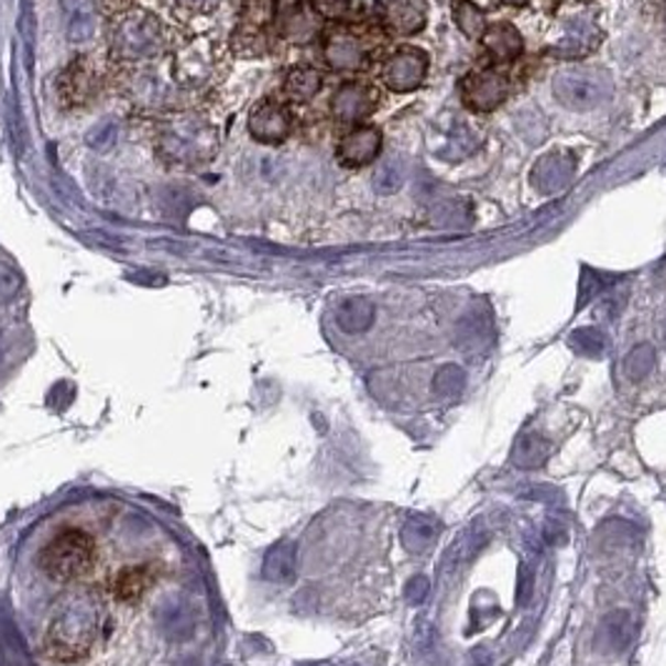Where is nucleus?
<instances>
[{
    "label": "nucleus",
    "mask_w": 666,
    "mask_h": 666,
    "mask_svg": "<svg viewBox=\"0 0 666 666\" xmlns=\"http://www.w3.org/2000/svg\"><path fill=\"white\" fill-rule=\"evenodd\" d=\"M45 666H159V609L176 583L171 546L98 514L58 518L33 554Z\"/></svg>",
    "instance_id": "1"
},
{
    "label": "nucleus",
    "mask_w": 666,
    "mask_h": 666,
    "mask_svg": "<svg viewBox=\"0 0 666 666\" xmlns=\"http://www.w3.org/2000/svg\"><path fill=\"white\" fill-rule=\"evenodd\" d=\"M221 131L200 111L176 108L156 123V156L173 168H198L216 159Z\"/></svg>",
    "instance_id": "2"
},
{
    "label": "nucleus",
    "mask_w": 666,
    "mask_h": 666,
    "mask_svg": "<svg viewBox=\"0 0 666 666\" xmlns=\"http://www.w3.org/2000/svg\"><path fill=\"white\" fill-rule=\"evenodd\" d=\"M168 48V33L156 13L141 6H125L108 21V58L118 66H141L161 58Z\"/></svg>",
    "instance_id": "3"
},
{
    "label": "nucleus",
    "mask_w": 666,
    "mask_h": 666,
    "mask_svg": "<svg viewBox=\"0 0 666 666\" xmlns=\"http://www.w3.org/2000/svg\"><path fill=\"white\" fill-rule=\"evenodd\" d=\"M226 53L221 45L208 35H190L181 41L173 51L171 73L173 86L181 90H206L211 88L223 73Z\"/></svg>",
    "instance_id": "4"
},
{
    "label": "nucleus",
    "mask_w": 666,
    "mask_h": 666,
    "mask_svg": "<svg viewBox=\"0 0 666 666\" xmlns=\"http://www.w3.org/2000/svg\"><path fill=\"white\" fill-rule=\"evenodd\" d=\"M554 98L571 111H591L614 96V78L597 66H571L554 76Z\"/></svg>",
    "instance_id": "5"
},
{
    "label": "nucleus",
    "mask_w": 666,
    "mask_h": 666,
    "mask_svg": "<svg viewBox=\"0 0 666 666\" xmlns=\"http://www.w3.org/2000/svg\"><path fill=\"white\" fill-rule=\"evenodd\" d=\"M103 88V68L98 66L94 56L73 58L58 78V94L63 106L86 108L94 103Z\"/></svg>",
    "instance_id": "6"
},
{
    "label": "nucleus",
    "mask_w": 666,
    "mask_h": 666,
    "mask_svg": "<svg viewBox=\"0 0 666 666\" xmlns=\"http://www.w3.org/2000/svg\"><path fill=\"white\" fill-rule=\"evenodd\" d=\"M123 78V96L131 100L135 108H141L145 113H168L176 111L173 106V90H181L178 86H168L159 73H153L149 68H139V70H125L121 73Z\"/></svg>",
    "instance_id": "7"
},
{
    "label": "nucleus",
    "mask_w": 666,
    "mask_h": 666,
    "mask_svg": "<svg viewBox=\"0 0 666 666\" xmlns=\"http://www.w3.org/2000/svg\"><path fill=\"white\" fill-rule=\"evenodd\" d=\"M294 131V113L279 98H263L251 108L249 113V133L259 143L279 145L284 143Z\"/></svg>",
    "instance_id": "8"
},
{
    "label": "nucleus",
    "mask_w": 666,
    "mask_h": 666,
    "mask_svg": "<svg viewBox=\"0 0 666 666\" xmlns=\"http://www.w3.org/2000/svg\"><path fill=\"white\" fill-rule=\"evenodd\" d=\"M426 73H428L426 53L422 48H414V45H404V48H398L394 56L383 63L381 80L383 86L394 90V94H412V90L424 84Z\"/></svg>",
    "instance_id": "9"
},
{
    "label": "nucleus",
    "mask_w": 666,
    "mask_h": 666,
    "mask_svg": "<svg viewBox=\"0 0 666 666\" xmlns=\"http://www.w3.org/2000/svg\"><path fill=\"white\" fill-rule=\"evenodd\" d=\"M324 61L336 73H356L369 63V51L359 35L346 29L324 33Z\"/></svg>",
    "instance_id": "10"
},
{
    "label": "nucleus",
    "mask_w": 666,
    "mask_h": 666,
    "mask_svg": "<svg viewBox=\"0 0 666 666\" xmlns=\"http://www.w3.org/2000/svg\"><path fill=\"white\" fill-rule=\"evenodd\" d=\"M379 94L361 80H346L331 96V116L341 123H361L376 111Z\"/></svg>",
    "instance_id": "11"
},
{
    "label": "nucleus",
    "mask_w": 666,
    "mask_h": 666,
    "mask_svg": "<svg viewBox=\"0 0 666 666\" xmlns=\"http://www.w3.org/2000/svg\"><path fill=\"white\" fill-rule=\"evenodd\" d=\"M509 96L506 78L496 70H479L463 80V103L477 113H491Z\"/></svg>",
    "instance_id": "12"
},
{
    "label": "nucleus",
    "mask_w": 666,
    "mask_h": 666,
    "mask_svg": "<svg viewBox=\"0 0 666 666\" xmlns=\"http://www.w3.org/2000/svg\"><path fill=\"white\" fill-rule=\"evenodd\" d=\"M574 173H577V159H574L571 153L552 151L544 153V156L534 163L528 178H532V186L539 190V194L552 196L571 184Z\"/></svg>",
    "instance_id": "13"
},
{
    "label": "nucleus",
    "mask_w": 666,
    "mask_h": 666,
    "mask_svg": "<svg viewBox=\"0 0 666 666\" xmlns=\"http://www.w3.org/2000/svg\"><path fill=\"white\" fill-rule=\"evenodd\" d=\"M599 43H601V29L594 18L574 15L571 21L561 25V33L552 51L559 58H583L589 56L591 51H597Z\"/></svg>",
    "instance_id": "14"
},
{
    "label": "nucleus",
    "mask_w": 666,
    "mask_h": 666,
    "mask_svg": "<svg viewBox=\"0 0 666 666\" xmlns=\"http://www.w3.org/2000/svg\"><path fill=\"white\" fill-rule=\"evenodd\" d=\"M276 23H279V33L284 35L286 41L308 43L321 33L324 18L316 11L314 3L294 0V3H288L286 8H276Z\"/></svg>",
    "instance_id": "15"
},
{
    "label": "nucleus",
    "mask_w": 666,
    "mask_h": 666,
    "mask_svg": "<svg viewBox=\"0 0 666 666\" xmlns=\"http://www.w3.org/2000/svg\"><path fill=\"white\" fill-rule=\"evenodd\" d=\"M383 149V135L376 125H356L339 143V161L346 168L369 166L379 159Z\"/></svg>",
    "instance_id": "16"
},
{
    "label": "nucleus",
    "mask_w": 666,
    "mask_h": 666,
    "mask_svg": "<svg viewBox=\"0 0 666 666\" xmlns=\"http://www.w3.org/2000/svg\"><path fill=\"white\" fill-rule=\"evenodd\" d=\"M389 31L396 35H414L426 29L428 6L426 0H389L383 11Z\"/></svg>",
    "instance_id": "17"
},
{
    "label": "nucleus",
    "mask_w": 666,
    "mask_h": 666,
    "mask_svg": "<svg viewBox=\"0 0 666 666\" xmlns=\"http://www.w3.org/2000/svg\"><path fill=\"white\" fill-rule=\"evenodd\" d=\"M70 43H88L98 29V8L94 0H61Z\"/></svg>",
    "instance_id": "18"
},
{
    "label": "nucleus",
    "mask_w": 666,
    "mask_h": 666,
    "mask_svg": "<svg viewBox=\"0 0 666 666\" xmlns=\"http://www.w3.org/2000/svg\"><path fill=\"white\" fill-rule=\"evenodd\" d=\"M481 43L489 56L496 61H516L524 53L522 33H518L516 25L504 21L487 25V31L481 35Z\"/></svg>",
    "instance_id": "19"
},
{
    "label": "nucleus",
    "mask_w": 666,
    "mask_h": 666,
    "mask_svg": "<svg viewBox=\"0 0 666 666\" xmlns=\"http://www.w3.org/2000/svg\"><path fill=\"white\" fill-rule=\"evenodd\" d=\"M324 88V73L312 66H296L286 73L284 96L291 103H308Z\"/></svg>",
    "instance_id": "20"
},
{
    "label": "nucleus",
    "mask_w": 666,
    "mask_h": 666,
    "mask_svg": "<svg viewBox=\"0 0 666 666\" xmlns=\"http://www.w3.org/2000/svg\"><path fill=\"white\" fill-rule=\"evenodd\" d=\"M231 51H233V56H239L243 61L263 58L271 51L269 29H259V25L239 23L233 29V35H231Z\"/></svg>",
    "instance_id": "21"
},
{
    "label": "nucleus",
    "mask_w": 666,
    "mask_h": 666,
    "mask_svg": "<svg viewBox=\"0 0 666 666\" xmlns=\"http://www.w3.org/2000/svg\"><path fill=\"white\" fill-rule=\"evenodd\" d=\"M454 21L459 25V31L469 39H481L487 31V13L481 11L477 3L471 0H454Z\"/></svg>",
    "instance_id": "22"
},
{
    "label": "nucleus",
    "mask_w": 666,
    "mask_h": 666,
    "mask_svg": "<svg viewBox=\"0 0 666 666\" xmlns=\"http://www.w3.org/2000/svg\"><path fill=\"white\" fill-rule=\"evenodd\" d=\"M404 181H406V166L401 159L383 161L379 171L373 173V188H376L381 196L396 194V190L404 186Z\"/></svg>",
    "instance_id": "23"
},
{
    "label": "nucleus",
    "mask_w": 666,
    "mask_h": 666,
    "mask_svg": "<svg viewBox=\"0 0 666 666\" xmlns=\"http://www.w3.org/2000/svg\"><path fill=\"white\" fill-rule=\"evenodd\" d=\"M371 316H373V308L369 301L356 298V301H349V304H343L341 326L349 328V331H359V328L371 324Z\"/></svg>",
    "instance_id": "24"
},
{
    "label": "nucleus",
    "mask_w": 666,
    "mask_h": 666,
    "mask_svg": "<svg viewBox=\"0 0 666 666\" xmlns=\"http://www.w3.org/2000/svg\"><path fill=\"white\" fill-rule=\"evenodd\" d=\"M21 288V273L8 263H0V296L11 298Z\"/></svg>",
    "instance_id": "25"
},
{
    "label": "nucleus",
    "mask_w": 666,
    "mask_h": 666,
    "mask_svg": "<svg viewBox=\"0 0 666 666\" xmlns=\"http://www.w3.org/2000/svg\"><path fill=\"white\" fill-rule=\"evenodd\" d=\"M316 11L321 13V18H334V21H339V18L346 15L349 11L351 0H314Z\"/></svg>",
    "instance_id": "26"
},
{
    "label": "nucleus",
    "mask_w": 666,
    "mask_h": 666,
    "mask_svg": "<svg viewBox=\"0 0 666 666\" xmlns=\"http://www.w3.org/2000/svg\"><path fill=\"white\" fill-rule=\"evenodd\" d=\"M176 3L184 8V11L188 13H198V15H206V13H214L218 6H221V0H176Z\"/></svg>",
    "instance_id": "27"
},
{
    "label": "nucleus",
    "mask_w": 666,
    "mask_h": 666,
    "mask_svg": "<svg viewBox=\"0 0 666 666\" xmlns=\"http://www.w3.org/2000/svg\"><path fill=\"white\" fill-rule=\"evenodd\" d=\"M501 3L514 6V8H522V6H526V3H528V0H501Z\"/></svg>",
    "instance_id": "28"
}]
</instances>
